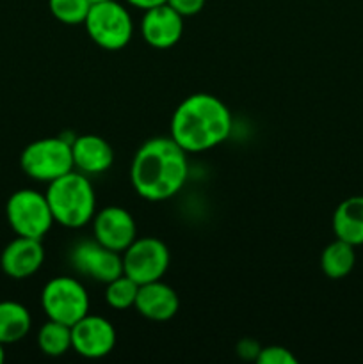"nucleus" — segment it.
I'll list each match as a JSON object with an SVG mask.
<instances>
[{
	"label": "nucleus",
	"mask_w": 363,
	"mask_h": 364,
	"mask_svg": "<svg viewBox=\"0 0 363 364\" xmlns=\"http://www.w3.org/2000/svg\"><path fill=\"white\" fill-rule=\"evenodd\" d=\"M356 252L354 245L337 238L324 249L320 256V269L330 279H342L354 269Z\"/></svg>",
	"instance_id": "a211bd4d"
},
{
	"label": "nucleus",
	"mask_w": 363,
	"mask_h": 364,
	"mask_svg": "<svg viewBox=\"0 0 363 364\" xmlns=\"http://www.w3.org/2000/svg\"><path fill=\"white\" fill-rule=\"evenodd\" d=\"M93 230L100 244L116 252H123L137 238L134 217L121 206H107L95 213Z\"/></svg>",
	"instance_id": "9b49d317"
},
{
	"label": "nucleus",
	"mask_w": 363,
	"mask_h": 364,
	"mask_svg": "<svg viewBox=\"0 0 363 364\" xmlns=\"http://www.w3.org/2000/svg\"><path fill=\"white\" fill-rule=\"evenodd\" d=\"M91 6V0H48L50 13L66 25L84 23Z\"/></svg>",
	"instance_id": "412c9836"
},
{
	"label": "nucleus",
	"mask_w": 363,
	"mask_h": 364,
	"mask_svg": "<svg viewBox=\"0 0 363 364\" xmlns=\"http://www.w3.org/2000/svg\"><path fill=\"white\" fill-rule=\"evenodd\" d=\"M189 174L187 151L171 137L146 141L135 153L130 180L135 192L148 201H166L180 192Z\"/></svg>",
	"instance_id": "f257e3e1"
},
{
	"label": "nucleus",
	"mask_w": 363,
	"mask_h": 364,
	"mask_svg": "<svg viewBox=\"0 0 363 364\" xmlns=\"http://www.w3.org/2000/svg\"><path fill=\"white\" fill-rule=\"evenodd\" d=\"M134 308L144 318L153 320V322H167L177 315L180 308V299L173 288L159 279L139 287Z\"/></svg>",
	"instance_id": "4468645a"
},
{
	"label": "nucleus",
	"mask_w": 363,
	"mask_h": 364,
	"mask_svg": "<svg viewBox=\"0 0 363 364\" xmlns=\"http://www.w3.org/2000/svg\"><path fill=\"white\" fill-rule=\"evenodd\" d=\"M32 326L28 309L14 301L0 302V343L9 345L23 340Z\"/></svg>",
	"instance_id": "f3484780"
},
{
	"label": "nucleus",
	"mask_w": 363,
	"mask_h": 364,
	"mask_svg": "<svg viewBox=\"0 0 363 364\" xmlns=\"http://www.w3.org/2000/svg\"><path fill=\"white\" fill-rule=\"evenodd\" d=\"M96 2H107V0H91V4H96Z\"/></svg>",
	"instance_id": "a878e982"
},
{
	"label": "nucleus",
	"mask_w": 363,
	"mask_h": 364,
	"mask_svg": "<svg viewBox=\"0 0 363 364\" xmlns=\"http://www.w3.org/2000/svg\"><path fill=\"white\" fill-rule=\"evenodd\" d=\"M230 132V109L206 92L187 96L171 117V139L187 153L209 151L226 141Z\"/></svg>",
	"instance_id": "f03ea898"
},
{
	"label": "nucleus",
	"mask_w": 363,
	"mask_h": 364,
	"mask_svg": "<svg viewBox=\"0 0 363 364\" xmlns=\"http://www.w3.org/2000/svg\"><path fill=\"white\" fill-rule=\"evenodd\" d=\"M128 4H132L134 7H139V9H152V7H157V6H162V4H166L167 0H127Z\"/></svg>",
	"instance_id": "b1692460"
},
{
	"label": "nucleus",
	"mask_w": 363,
	"mask_h": 364,
	"mask_svg": "<svg viewBox=\"0 0 363 364\" xmlns=\"http://www.w3.org/2000/svg\"><path fill=\"white\" fill-rule=\"evenodd\" d=\"M333 233L347 244L363 245V196L344 199L333 213Z\"/></svg>",
	"instance_id": "dca6fc26"
},
{
	"label": "nucleus",
	"mask_w": 363,
	"mask_h": 364,
	"mask_svg": "<svg viewBox=\"0 0 363 364\" xmlns=\"http://www.w3.org/2000/svg\"><path fill=\"white\" fill-rule=\"evenodd\" d=\"M38 345L43 354L50 358H59L66 354L71 348V327L66 323L48 320L45 326L39 329Z\"/></svg>",
	"instance_id": "6ab92c4d"
},
{
	"label": "nucleus",
	"mask_w": 363,
	"mask_h": 364,
	"mask_svg": "<svg viewBox=\"0 0 363 364\" xmlns=\"http://www.w3.org/2000/svg\"><path fill=\"white\" fill-rule=\"evenodd\" d=\"M7 223L18 237L41 240L56 223L45 194L32 188H21L9 198L6 206Z\"/></svg>",
	"instance_id": "423d86ee"
},
{
	"label": "nucleus",
	"mask_w": 363,
	"mask_h": 364,
	"mask_svg": "<svg viewBox=\"0 0 363 364\" xmlns=\"http://www.w3.org/2000/svg\"><path fill=\"white\" fill-rule=\"evenodd\" d=\"M166 4L182 16H194L205 7V0H167Z\"/></svg>",
	"instance_id": "5701e85b"
},
{
	"label": "nucleus",
	"mask_w": 363,
	"mask_h": 364,
	"mask_svg": "<svg viewBox=\"0 0 363 364\" xmlns=\"http://www.w3.org/2000/svg\"><path fill=\"white\" fill-rule=\"evenodd\" d=\"M139 294V284L128 276L121 274L114 281L107 283L105 288V301L110 308L117 309H128L135 306V299Z\"/></svg>",
	"instance_id": "aec40b11"
},
{
	"label": "nucleus",
	"mask_w": 363,
	"mask_h": 364,
	"mask_svg": "<svg viewBox=\"0 0 363 364\" xmlns=\"http://www.w3.org/2000/svg\"><path fill=\"white\" fill-rule=\"evenodd\" d=\"M73 164L84 174H102L114 162L112 146L100 135H80L71 141Z\"/></svg>",
	"instance_id": "2eb2a0df"
},
{
	"label": "nucleus",
	"mask_w": 363,
	"mask_h": 364,
	"mask_svg": "<svg viewBox=\"0 0 363 364\" xmlns=\"http://www.w3.org/2000/svg\"><path fill=\"white\" fill-rule=\"evenodd\" d=\"M116 345V331L103 316L85 315L71 326V348L82 358L100 359L112 352Z\"/></svg>",
	"instance_id": "9d476101"
},
{
	"label": "nucleus",
	"mask_w": 363,
	"mask_h": 364,
	"mask_svg": "<svg viewBox=\"0 0 363 364\" xmlns=\"http://www.w3.org/2000/svg\"><path fill=\"white\" fill-rule=\"evenodd\" d=\"M256 363L258 364H298V359L287 350L285 347H278V345H270V347L260 348L258 355H256Z\"/></svg>",
	"instance_id": "4be33fe9"
},
{
	"label": "nucleus",
	"mask_w": 363,
	"mask_h": 364,
	"mask_svg": "<svg viewBox=\"0 0 363 364\" xmlns=\"http://www.w3.org/2000/svg\"><path fill=\"white\" fill-rule=\"evenodd\" d=\"M84 25L93 43L110 52L125 48L134 34L130 13L116 0L93 4Z\"/></svg>",
	"instance_id": "39448f33"
},
{
	"label": "nucleus",
	"mask_w": 363,
	"mask_h": 364,
	"mask_svg": "<svg viewBox=\"0 0 363 364\" xmlns=\"http://www.w3.org/2000/svg\"><path fill=\"white\" fill-rule=\"evenodd\" d=\"M75 269L91 279L107 284L123 274V256L112 249L95 242H80L71 251Z\"/></svg>",
	"instance_id": "1a4fd4ad"
},
{
	"label": "nucleus",
	"mask_w": 363,
	"mask_h": 364,
	"mask_svg": "<svg viewBox=\"0 0 363 364\" xmlns=\"http://www.w3.org/2000/svg\"><path fill=\"white\" fill-rule=\"evenodd\" d=\"M141 32L144 41L153 48H171L184 34V16L167 4L152 7L144 11Z\"/></svg>",
	"instance_id": "f8f14e48"
},
{
	"label": "nucleus",
	"mask_w": 363,
	"mask_h": 364,
	"mask_svg": "<svg viewBox=\"0 0 363 364\" xmlns=\"http://www.w3.org/2000/svg\"><path fill=\"white\" fill-rule=\"evenodd\" d=\"M41 306L48 320L71 327L89 313V297L80 281L60 276L45 284Z\"/></svg>",
	"instance_id": "0eeeda50"
},
{
	"label": "nucleus",
	"mask_w": 363,
	"mask_h": 364,
	"mask_svg": "<svg viewBox=\"0 0 363 364\" xmlns=\"http://www.w3.org/2000/svg\"><path fill=\"white\" fill-rule=\"evenodd\" d=\"M169 249L153 237L135 238L123 251V274L141 284L162 279L169 269Z\"/></svg>",
	"instance_id": "6e6552de"
},
{
	"label": "nucleus",
	"mask_w": 363,
	"mask_h": 364,
	"mask_svg": "<svg viewBox=\"0 0 363 364\" xmlns=\"http://www.w3.org/2000/svg\"><path fill=\"white\" fill-rule=\"evenodd\" d=\"M45 196L53 220L64 228L77 230L85 226L96 213L95 188L80 171L73 169L50 181Z\"/></svg>",
	"instance_id": "7ed1b4c3"
},
{
	"label": "nucleus",
	"mask_w": 363,
	"mask_h": 364,
	"mask_svg": "<svg viewBox=\"0 0 363 364\" xmlns=\"http://www.w3.org/2000/svg\"><path fill=\"white\" fill-rule=\"evenodd\" d=\"M45 262V249L38 238L18 237L6 245L0 256V267L4 274L13 279L31 277L41 269Z\"/></svg>",
	"instance_id": "ddd939ff"
},
{
	"label": "nucleus",
	"mask_w": 363,
	"mask_h": 364,
	"mask_svg": "<svg viewBox=\"0 0 363 364\" xmlns=\"http://www.w3.org/2000/svg\"><path fill=\"white\" fill-rule=\"evenodd\" d=\"M20 166L32 180L50 183L75 169L71 142L64 137L38 139L21 151Z\"/></svg>",
	"instance_id": "20e7f679"
},
{
	"label": "nucleus",
	"mask_w": 363,
	"mask_h": 364,
	"mask_svg": "<svg viewBox=\"0 0 363 364\" xmlns=\"http://www.w3.org/2000/svg\"><path fill=\"white\" fill-rule=\"evenodd\" d=\"M4 359H6V352H4V343H0V364L4 363Z\"/></svg>",
	"instance_id": "393cba45"
}]
</instances>
